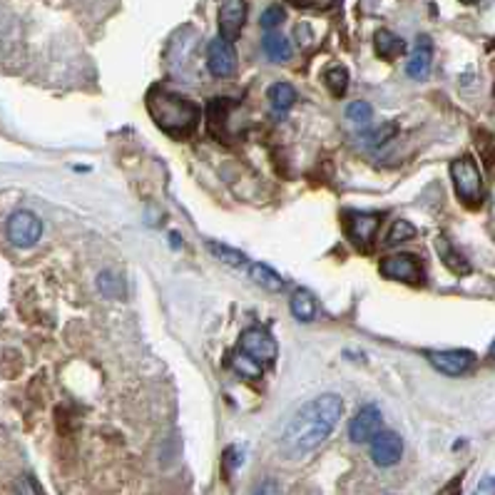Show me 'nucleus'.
<instances>
[{
    "label": "nucleus",
    "mask_w": 495,
    "mask_h": 495,
    "mask_svg": "<svg viewBox=\"0 0 495 495\" xmlns=\"http://www.w3.org/2000/svg\"><path fill=\"white\" fill-rule=\"evenodd\" d=\"M343 413L342 396L321 394L306 401L281 433V451L289 458H302L329 438Z\"/></svg>",
    "instance_id": "nucleus-1"
},
{
    "label": "nucleus",
    "mask_w": 495,
    "mask_h": 495,
    "mask_svg": "<svg viewBox=\"0 0 495 495\" xmlns=\"http://www.w3.org/2000/svg\"><path fill=\"white\" fill-rule=\"evenodd\" d=\"M147 113L157 128L172 138H187L200 125V107L165 88H153L147 92Z\"/></svg>",
    "instance_id": "nucleus-2"
},
{
    "label": "nucleus",
    "mask_w": 495,
    "mask_h": 495,
    "mask_svg": "<svg viewBox=\"0 0 495 495\" xmlns=\"http://www.w3.org/2000/svg\"><path fill=\"white\" fill-rule=\"evenodd\" d=\"M451 179H453V187H456L460 202L470 209L481 207L483 200H485V187H483V175L478 169V162L470 154H463V157L451 162Z\"/></svg>",
    "instance_id": "nucleus-3"
},
{
    "label": "nucleus",
    "mask_w": 495,
    "mask_h": 495,
    "mask_svg": "<svg viewBox=\"0 0 495 495\" xmlns=\"http://www.w3.org/2000/svg\"><path fill=\"white\" fill-rule=\"evenodd\" d=\"M342 224L346 229V237L351 240L356 249L368 252L376 241L379 227L383 224V212H356V209H343Z\"/></svg>",
    "instance_id": "nucleus-4"
},
{
    "label": "nucleus",
    "mask_w": 495,
    "mask_h": 495,
    "mask_svg": "<svg viewBox=\"0 0 495 495\" xmlns=\"http://www.w3.org/2000/svg\"><path fill=\"white\" fill-rule=\"evenodd\" d=\"M240 354L247 356L249 361H255L256 366L267 368L277 361L279 346L267 329L255 326V329H247L240 336Z\"/></svg>",
    "instance_id": "nucleus-5"
},
{
    "label": "nucleus",
    "mask_w": 495,
    "mask_h": 495,
    "mask_svg": "<svg viewBox=\"0 0 495 495\" xmlns=\"http://www.w3.org/2000/svg\"><path fill=\"white\" fill-rule=\"evenodd\" d=\"M5 237L18 249H30L43 237V222L38 219V215H33L28 209H18L5 222Z\"/></svg>",
    "instance_id": "nucleus-6"
},
{
    "label": "nucleus",
    "mask_w": 495,
    "mask_h": 495,
    "mask_svg": "<svg viewBox=\"0 0 495 495\" xmlns=\"http://www.w3.org/2000/svg\"><path fill=\"white\" fill-rule=\"evenodd\" d=\"M379 271H381L386 279L401 281V284H408V287H420L426 281L423 262L416 255H408V252L383 256L381 264H379Z\"/></svg>",
    "instance_id": "nucleus-7"
},
{
    "label": "nucleus",
    "mask_w": 495,
    "mask_h": 495,
    "mask_svg": "<svg viewBox=\"0 0 495 495\" xmlns=\"http://www.w3.org/2000/svg\"><path fill=\"white\" fill-rule=\"evenodd\" d=\"M426 358L444 376H463L475 366V354L468 349H448V351H426Z\"/></svg>",
    "instance_id": "nucleus-8"
},
{
    "label": "nucleus",
    "mask_w": 495,
    "mask_h": 495,
    "mask_svg": "<svg viewBox=\"0 0 495 495\" xmlns=\"http://www.w3.org/2000/svg\"><path fill=\"white\" fill-rule=\"evenodd\" d=\"M371 460L379 466V468H391L396 466L401 458H404V441H401V436L396 431H379L373 436V441H371Z\"/></svg>",
    "instance_id": "nucleus-9"
},
{
    "label": "nucleus",
    "mask_w": 495,
    "mask_h": 495,
    "mask_svg": "<svg viewBox=\"0 0 495 495\" xmlns=\"http://www.w3.org/2000/svg\"><path fill=\"white\" fill-rule=\"evenodd\" d=\"M207 67L215 77H232L237 73V51L227 38H215L207 45Z\"/></svg>",
    "instance_id": "nucleus-10"
},
{
    "label": "nucleus",
    "mask_w": 495,
    "mask_h": 495,
    "mask_svg": "<svg viewBox=\"0 0 495 495\" xmlns=\"http://www.w3.org/2000/svg\"><path fill=\"white\" fill-rule=\"evenodd\" d=\"M383 431V413L381 408L368 404V406L358 408L351 423H349V438L351 444H371L373 436Z\"/></svg>",
    "instance_id": "nucleus-11"
},
{
    "label": "nucleus",
    "mask_w": 495,
    "mask_h": 495,
    "mask_svg": "<svg viewBox=\"0 0 495 495\" xmlns=\"http://www.w3.org/2000/svg\"><path fill=\"white\" fill-rule=\"evenodd\" d=\"M247 23V3L244 0H227L219 8V35L227 40L240 38L241 28Z\"/></svg>",
    "instance_id": "nucleus-12"
},
{
    "label": "nucleus",
    "mask_w": 495,
    "mask_h": 495,
    "mask_svg": "<svg viewBox=\"0 0 495 495\" xmlns=\"http://www.w3.org/2000/svg\"><path fill=\"white\" fill-rule=\"evenodd\" d=\"M431 65H433V43L428 35H419L416 38V45H413V51L408 55V65H406V73L411 80H426L428 73H431Z\"/></svg>",
    "instance_id": "nucleus-13"
},
{
    "label": "nucleus",
    "mask_w": 495,
    "mask_h": 495,
    "mask_svg": "<svg viewBox=\"0 0 495 495\" xmlns=\"http://www.w3.org/2000/svg\"><path fill=\"white\" fill-rule=\"evenodd\" d=\"M262 51L267 55L271 63H289L294 55L292 40L287 38L279 30H267L262 38Z\"/></svg>",
    "instance_id": "nucleus-14"
},
{
    "label": "nucleus",
    "mask_w": 495,
    "mask_h": 495,
    "mask_svg": "<svg viewBox=\"0 0 495 495\" xmlns=\"http://www.w3.org/2000/svg\"><path fill=\"white\" fill-rule=\"evenodd\" d=\"M247 274H249V279L255 281L256 287H262L264 292L281 294L284 289H287V281L281 279L279 271H274V269L267 267V264L252 262V264L247 267Z\"/></svg>",
    "instance_id": "nucleus-15"
},
{
    "label": "nucleus",
    "mask_w": 495,
    "mask_h": 495,
    "mask_svg": "<svg viewBox=\"0 0 495 495\" xmlns=\"http://www.w3.org/2000/svg\"><path fill=\"white\" fill-rule=\"evenodd\" d=\"M436 249H438V256H441V262H444L448 271H453V274H458V277L470 274L468 259L458 252L456 247L451 244L448 237H438V240H436Z\"/></svg>",
    "instance_id": "nucleus-16"
},
{
    "label": "nucleus",
    "mask_w": 495,
    "mask_h": 495,
    "mask_svg": "<svg viewBox=\"0 0 495 495\" xmlns=\"http://www.w3.org/2000/svg\"><path fill=\"white\" fill-rule=\"evenodd\" d=\"M289 306H292L294 318L302 321V324H309V321L317 318L318 304L317 299H314V294L309 292V289H296L292 294V299H289Z\"/></svg>",
    "instance_id": "nucleus-17"
},
{
    "label": "nucleus",
    "mask_w": 495,
    "mask_h": 495,
    "mask_svg": "<svg viewBox=\"0 0 495 495\" xmlns=\"http://www.w3.org/2000/svg\"><path fill=\"white\" fill-rule=\"evenodd\" d=\"M207 249H209V255L219 259L222 264H227V267H234V269H247L252 262L247 259V256L237 252V249H232L227 244H222V241H215L209 240L207 241Z\"/></svg>",
    "instance_id": "nucleus-18"
},
{
    "label": "nucleus",
    "mask_w": 495,
    "mask_h": 495,
    "mask_svg": "<svg viewBox=\"0 0 495 495\" xmlns=\"http://www.w3.org/2000/svg\"><path fill=\"white\" fill-rule=\"evenodd\" d=\"M373 45H376V52H379L381 58H386V60H394V58H398V55L406 52V43H404V38L394 35L391 30H379L376 38H373Z\"/></svg>",
    "instance_id": "nucleus-19"
},
{
    "label": "nucleus",
    "mask_w": 495,
    "mask_h": 495,
    "mask_svg": "<svg viewBox=\"0 0 495 495\" xmlns=\"http://www.w3.org/2000/svg\"><path fill=\"white\" fill-rule=\"evenodd\" d=\"M267 98L277 113H287V110H292L294 102H296V90H294L289 82H274V85L269 88Z\"/></svg>",
    "instance_id": "nucleus-20"
},
{
    "label": "nucleus",
    "mask_w": 495,
    "mask_h": 495,
    "mask_svg": "<svg viewBox=\"0 0 495 495\" xmlns=\"http://www.w3.org/2000/svg\"><path fill=\"white\" fill-rule=\"evenodd\" d=\"M411 240H416V227L411 222H406V219H396L391 229L386 232L383 247H398V244H406Z\"/></svg>",
    "instance_id": "nucleus-21"
},
{
    "label": "nucleus",
    "mask_w": 495,
    "mask_h": 495,
    "mask_svg": "<svg viewBox=\"0 0 495 495\" xmlns=\"http://www.w3.org/2000/svg\"><path fill=\"white\" fill-rule=\"evenodd\" d=\"M346 120L354 122L356 128H366L368 122L373 120V107L364 100H354L346 107Z\"/></svg>",
    "instance_id": "nucleus-22"
},
{
    "label": "nucleus",
    "mask_w": 495,
    "mask_h": 495,
    "mask_svg": "<svg viewBox=\"0 0 495 495\" xmlns=\"http://www.w3.org/2000/svg\"><path fill=\"white\" fill-rule=\"evenodd\" d=\"M324 82H326V88H329L334 95H343L346 88H349V70H346L343 65H334V67H329V70L324 73Z\"/></svg>",
    "instance_id": "nucleus-23"
},
{
    "label": "nucleus",
    "mask_w": 495,
    "mask_h": 495,
    "mask_svg": "<svg viewBox=\"0 0 495 495\" xmlns=\"http://www.w3.org/2000/svg\"><path fill=\"white\" fill-rule=\"evenodd\" d=\"M98 289L105 296H120V292L125 289V284H122V279L114 271H102L100 277H98Z\"/></svg>",
    "instance_id": "nucleus-24"
},
{
    "label": "nucleus",
    "mask_w": 495,
    "mask_h": 495,
    "mask_svg": "<svg viewBox=\"0 0 495 495\" xmlns=\"http://www.w3.org/2000/svg\"><path fill=\"white\" fill-rule=\"evenodd\" d=\"M284 20H287V11L281 5H269L267 11L262 13V18H259V26L264 30H277Z\"/></svg>",
    "instance_id": "nucleus-25"
},
{
    "label": "nucleus",
    "mask_w": 495,
    "mask_h": 495,
    "mask_svg": "<svg viewBox=\"0 0 495 495\" xmlns=\"http://www.w3.org/2000/svg\"><path fill=\"white\" fill-rule=\"evenodd\" d=\"M294 8H302V11H329L334 8L339 0H289Z\"/></svg>",
    "instance_id": "nucleus-26"
},
{
    "label": "nucleus",
    "mask_w": 495,
    "mask_h": 495,
    "mask_svg": "<svg viewBox=\"0 0 495 495\" xmlns=\"http://www.w3.org/2000/svg\"><path fill=\"white\" fill-rule=\"evenodd\" d=\"M18 495H45L40 491V485L30 475H23L20 481H18Z\"/></svg>",
    "instance_id": "nucleus-27"
},
{
    "label": "nucleus",
    "mask_w": 495,
    "mask_h": 495,
    "mask_svg": "<svg viewBox=\"0 0 495 495\" xmlns=\"http://www.w3.org/2000/svg\"><path fill=\"white\" fill-rule=\"evenodd\" d=\"M473 495H495V478L493 475H488V478H483L478 485H475V491Z\"/></svg>",
    "instance_id": "nucleus-28"
},
{
    "label": "nucleus",
    "mask_w": 495,
    "mask_h": 495,
    "mask_svg": "<svg viewBox=\"0 0 495 495\" xmlns=\"http://www.w3.org/2000/svg\"><path fill=\"white\" fill-rule=\"evenodd\" d=\"M255 495H281V488L277 481H264L256 488Z\"/></svg>",
    "instance_id": "nucleus-29"
},
{
    "label": "nucleus",
    "mask_w": 495,
    "mask_h": 495,
    "mask_svg": "<svg viewBox=\"0 0 495 495\" xmlns=\"http://www.w3.org/2000/svg\"><path fill=\"white\" fill-rule=\"evenodd\" d=\"M491 358H495V342H493V346H491Z\"/></svg>",
    "instance_id": "nucleus-30"
},
{
    "label": "nucleus",
    "mask_w": 495,
    "mask_h": 495,
    "mask_svg": "<svg viewBox=\"0 0 495 495\" xmlns=\"http://www.w3.org/2000/svg\"><path fill=\"white\" fill-rule=\"evenodd\" d=\"M466 3H475V0H466Z\"/></svg>",
    "instance_id": "nucleus-31"
}]
</instances>
